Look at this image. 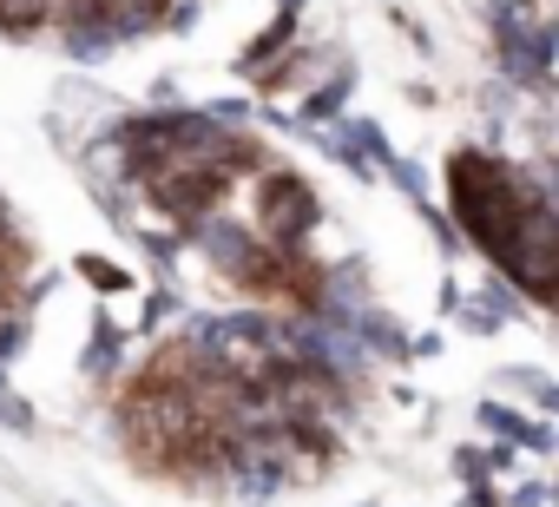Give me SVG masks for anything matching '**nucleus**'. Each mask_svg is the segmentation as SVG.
Masks as SVG:
<instances>
[{
	"instance_id": "nucleus-6",
	"label": "nucleus",
	"mask_w": 559,
	"mask_h": 507,
	"mask_svg": "<svg viewBox=\"0 0 559 507\" xmlns=\"http://www.w3.org/2000/svg\"><path fill=\"white\" fill-rule=\"evenodd\" d=\"M47 0H0V34H40Z\"/></svg>"
},
{
	"instance_id": "nucleus-19",
	"label": "nucleus",
	"mask_w": 559,
	"mask_h": 507,
	"mask_svg": "<svg viewBox=\"0 0 559 507\" xmlns=\"http://www.w3.org/2000/svg\"><path fill=\"white\" fill-rule=\"evenodd\" d=\"M73 507H80V500H73Z\"/></svg>"
},
{
	"instance_id": "nucleus-18",
	"label": "nucleus",
	"mask_w": 559,
	"mask_h": 507,
	"mask_svg": "<svg viewBox=\"0 0 559 507\" xmlns=\"http://www.w3.org/2000/svg\"><path fill=\"white\" fill-rule=\"evenodd\" d=\"M297 8H304V0H284V14H297Z\"/></svg>"
},
{
	"instance_id": "nucleus-9",
	"label": "nucleus",
	"mask_w": 559,
	"mask_h": 507,
	"mask_svg": "<svg viewBox=\"0 0 559 507\" xmlns=\"http://www.w3.org/2000/svg\"><path fill=\"white\" fill-rule=\"evenodd\" d=\"M80 278H86L93 291H126V284H132V278H126L119 264H106V258H80Z\"/></svg>"
},
{
	"instance_id": "nucleus-15",
	"label": "nucleus",
	"mask_w": 559,
	"mask_h": 507,
	"mask_svg": "<svg viewBox=\"0 0 559 507\" xmlns=\"http://www.w3.org/2000/svg\"><path fill=\"white\" fill-rule=\"evenodd\" d=\"M539 500H546L539 487H520V494H513V507H539Z\"/></svg>"
},
{
	"instance_id": "nucleus-2",
	"label": "nucleus",
	"mask_w": 559,
	"mask_h": 507,
	"mask_svg": "<svg viewBox=\"0 0 559 507\" xmlns=\"http://www.w3.org/2000/svg\"><path fill=\"white\" fill-rule=\"evenodd\" d=\"M257 224H263L270 244H284V250L304 244L310 224H317V198H310V185L290 178V172H270V178L257 185Z\"/></svg>"
},
{
	"instance_id": "nucleus-1",
	"label": "nucleus",
	"mask_w": 559,
	"mask_h": 507,
	"mask_svg": "<svg viewBox=\"0 0 559 507\" xmlns=\"http://www.w3.org/2000/svg\"><path fill=\"white\" fill-rule=\"evenodd\" d=\"M493 47H500V67L520 86H539L552 54H559V27L552 21H526V8H513V0H493Z\"/></svg>"
},
{
	"instance_id": "nucleus-17",
	"label": "nucleus",
	"mask_w": 559,
	"mask_h": 507,
	"mask_svg": "<svg viewBox=\"0 0 559 507\" xmlns=\"http://www.w3.org/2000/svg\"><path fill=\"white\" fill-rule=\"evenodd\" d=\"M467 507H500V500H493L487 487H474V494H467Z\"/></svg>"
},
{
	"instance_id": "nucleus-7",
	"label": "nucleus",
	"mask_w": 559,
	"mask_h": 507,
	"mask_svg": "<svg viewBox=\"0 0 559 507\" xmlns=\"http://www.w3.org/2000/svg\"><path fill=\"white\" fill-rule=\"evenodd\" d=\"M356 330H362V343L382 350V356H402V350H408V343H402V323H389V317H376V310H362Z\"/></svg>"
},
{
	"instance_id": "nucleus-11",
	"label": "nucleus",
	"mask_w": 559,
	"mask_h": 507,
	"mask_svg": "<svg viewBox=\"0 0 559 507\" xmlns=\"http://www.w3.org/2000/svg\"><path fill=\"white\" fill-rule=\"evenodd\" d=\"M389 178H395L408 198H421V204H428V178H421V165H408V158H389Z\"/></svg>"
},
{
	"instance_id": "nucleus-10",
	"label": "nucleus",
	"mask_w": 559,
	"mask_h": 507,
	"mask_svg": "<svg viewBox=\"0 0 559 507\" xmlns=\"http://www.w3.org/2000/svg\"><path fill=\"white\" fill-rule=\"evenodd\" d=\"M507 310H513V297H500V291H487L480 304H467V323H474V330H493V323H500Z\"/></svg>"
},
{
	"instance_id": "nucleus-8",
	"label": "nucleus",
	"mask_w": 559,
	"mask_h": 507,
	"mask_svg": "<svg viewBox=\"0 0 559 507\" xmlns=\"http://www.w3.org/2000/svg\"><path fill=\"white\" fill-rule=\"evenodd\" d=\"M349 86H356V80L343 73V80H330L323 93H310V106H304V119H310V126H323V119H336V113L349 106Z\"/></svg>"
},
{
	"instance_id": "nucleus-13",
	"label": "nucleus",
	"mask_w": 559,
	"mask_h": 507,
	"mask_svg": "<svg viewBox=\"0 0 559 507\" xmlns=\"http://www.w3.org/2000/svg\"><path fill=\"white\" fill-rule=\"evenodd\" d=\"M171 310H178V304H171V297H152V304H145V330H152V323H165V317H171Z\"/></svg>"
},
{
	"instance_id": "nucleus-3",
	"label": "nucleus",
	"mask_w": 559,
	"mask_h": 507,
	"mask_svg": "<svg viewBox=\"0 0 559 507\" xmlns=\"http://www.w3.org/2000/svg\"><path fill=\"white\" fill-rule=\"evenodd\" d=\"M119 350H126V330H119L112 317H99V323H93V350H86V363H80V369L106 382V376L119 369Z\"/></svg>"
},
{
	"instance_id": "nucleus-16",
	"label": "nucleus",
	"mask_w": 559,
	"mask_h": 507,
	"mask_svg": "<svg viewBox=\"0 0 559 507\" xmlns=\"http://www.w3.org/2000/svg\"><path fill=\"white\" fill-rule=\"evenodd\" d=\"M539 402H546V409L559 415V389H552V382H539Z\"/></svg>"
},
{
	"instance_id": "nucleus-5",
	"label": "nucleus",
	"mask_w": 559,
	"mask_h": 507,
	"mask_svg": "<svg viewBox=\"0 0 559 507\" xmlns=\"http://www.w3.org/2000/svg\"><path fill=\"white\" fill-rule=\"evenodd\" d=\"M290 27H297V14H276V27H270V34H257V40L243 47V60H237V67H243V73H263V67H270V54L290 40Z\"/></svg>"
},
{
	"instance_id": "nucleus-14",
	"label": "nucleus",
	"mask_w": 559,
	"mask_h": 507,
	"mask_svg": "<svg viewBox=\"0 0 559 507\" xmlns=\"http://www.w3.org/2000/svg\"><path fill=\"white\" fill-rule=\"evenodd\" d=\"M21 350V323H0V356H14Z\"/></svg>"
},
{
	"instance_id": "nucleus-4",
	"label": "nucleus",
	"mask_w": 559,
	"mask_h": 507,
	"mask_svg": "<svg viewBox=\"0 0 559 507\" xmlns=\"http://www.w3.org/2000/svg\"><path fill=\"white\" fill-rule=\"evenodd\" d=\"M480 428H493V435H513L520 448H552V435H546V428L520 422V415H513V409H500V402H480Z\"/></svg>"
},
{
	"instance_id": "nucleus-12",
	"label": "nucleus",
	"mask_w": 559,
	"mask_h": 507,
	"mask_svg": "<svg viewBox=\"0 0 559 507\" xmlns=\"http://www.w3.org/2000/svg\"><path fill=\"white\" fill-rule=\"evenodd\" d=\"M0 422H8V428H34V409L14 402V396H0Z\"/></svg>"
}]
</instances>
